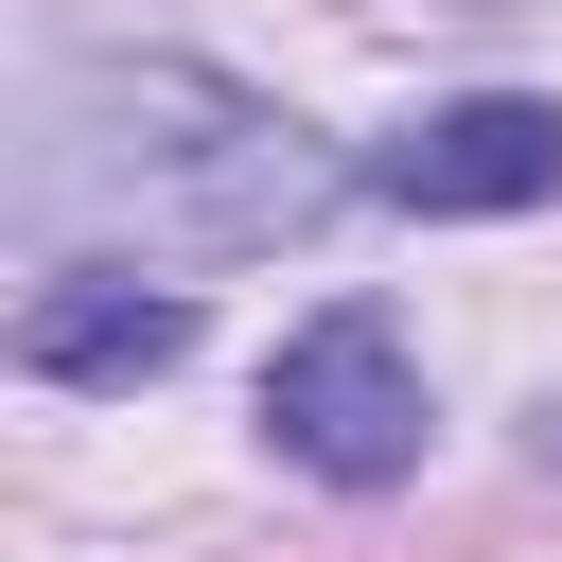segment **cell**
I'll use <instances>...</instances> for the list:
<instances>
[{
  "mask_svg": "<svg viewBox=\"0 0 562 562\" xmlns=\"http://www.w3.org/2000/svg\"><path fill=\"white\" fill-rule=\"evenodd\" d=\"M158 105H140V70L123 53H88L70 88H53V158H35V211H123V228H158V246H263V228H299L334 176L299 158V123H263L246 88H211V70H176V140H140Z\"/></svg>",
  "mask_w": 562,
  "mask_h": 562,
  "instance_id": "obj_1",
  "label": "cell"
},
{
  "mask_svg": "<svg viewBox=\"0 0 562 562\" xmlns=\"http://www.w3.org/2000/svg\"><path fill=\"white\" fill-rule=\"evenodd\" d=\"M369 193H386V211H527V193H562V105H527V88L422 105V123L369 158Z\"/></svg>",
  "mask_w": 562,
  "mask_h": 562,
  "instance_id": "obj_3",
  "label": "cell"
},
{
  "mask_svg": "<svg viewBox=\"0 0 562 562\" xmlns=\"http://www.w3.org/2000/svg\"><path fill=\"white\" fill-rule=\"evenodd\" d=\"M263 439H281L299 474H334V492H386V474L422 457V369H404V316L334 299L316 334H281V369H263Z\"/></svg>",
  "mask_w": 562,
  "mask_h": 562,
  "instance_id": "obj_2",
  "label": "cell"
},
{
  "mask_svg": "<svg viewBox=\"0 0 562 562\" xmlns=\"http://www.w3.org/2000/svg\"><path fill=\"white\" fill-rule=\"evenodd\" d=\"M544 457H562V404H544Z\"/></svg>",
  "mask_w": 562,
  "mask_h": 562,
  "instance_id": "obj_5",
  "label": "cell"
},
{
  "mask_svg": "<svg viewBox=\"0 0 562 562\" xmlns=\"http://www.w3.org/2000/svg\"><path fill=\"white\" fill-rule=\"evenodd\" d=\"M176 351H193V299H176V281H123V263L35 281V316H18V369H35V386H140V369H176Z\"/></svg>",
  "mask_w": 562,
  "mask_h": 562,
  "instance_id": "obj_4",
  "label": "cell"
}]
</instances>
